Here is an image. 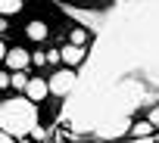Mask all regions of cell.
<instances>
[{
    "instance_id": "obj_1",
    "label": "cell",
    "mask_w": 159,
    "mask_h": 143,
    "mask_svg": "<svg viewBox=\"0 0 159 143\" xmlns=\"http://www.w3.org/2000/svg\"><path fill=\"white\" fill-rule=\"evenodd\" d=\"M94 31V50L62 97V121L75 134L119 140L137 109L159 106V0H116L97 13Z\"/></svg>"
},
{
    "instance_id": "obj_2",
    "label": "cell",
    "mask_w": 159,
    "mask_h": 143,
    "mask_svg": "<svg viewBox=\"0 0 159 143\" xmlns=\"http://www.w3.org/2000/svg\"><path fill=\"white\" fill-rule=\"evenodd\" d=\"M34 124H38V106L25 93L0 103V131H7L13 137H25L34 131Z\"/></svg>"
},
{
    "instance_id": "obj_3",
    "label": "cell",
    "mask_w": 159,
    "mask_h": 143,
    "mask_svg": "<svg viewBox=\"0 0 159 143\" xmlns=\"http://www.w3.org/2000/svg\"><path fill=\"white\" fill-rule=\"evenodd\" d=\"M75 81H78V72H75V68H59V72H53V75H50L47 87H50V93L66 97V93L75 87Z\"/></svg>"
},
{
    "instance_id": "obj_4",
    "label": "cell",
    "mask_w": 159,
    "mask_h": 143,
    "mask_svg": "<svg viewBox=\"0 0 159 143\" xmlns=\"http://www.w3.org/2000/svg\"><path fill=\"white\" fill-rule=\"evenodd\" d=\"M3 62H7L13 72H19V68H28V62H31V53H25L22 47H13V50H7Z\"/></svg>"
},
{
    "instance_id": "obj_5",
    "label": "cell",
    "mask_w": 159,
    "mask_h": 143,
    "mask_svg": "<svg viewBox=\"0 0 159 143\" xmlns=\"http://www.w3.org/2000/svg\"><path fill=\"white\" fill-rule=\"evenodd\" d=\"M22 93H25L28 100H34V103H38V100H44V97L50 93V87H47V81H44V78H28V84H25V90H22Z\"/></svg>"
},
{
    "instance_id": "obj_6",
    "label": "cell",
    "mask_w": 159,
    "mask_h": 143,
    "mask_svg": "<svg viewBox=\"0 0 159 143\" xmlns=\"http://www.w3.org/2000/svg\"><path fill=\"white\" fill-rule=\"evenodd\" d=\"M59 56H62V59L75 68V65H81V62H84L88 50H84V47H78V44H69V47H62V50H59Z\"/></svg>"
},
{
    "instance_id": "obj_7",
    "label": "cell",
    "mask_w": 159,
    "mask_h": 143,
    "mask_svg": "<svg viewBox=\"0 0 159 143\" xmlns=\"http://www.w3.org/2000/svg\"><path fill=\"white\" fill-rule=\"evenodd\" d=\"M22 10V0H0V16H16Z\"/></svg>"
},
{
    "instance_id": "obj_8",
    "label": "cell",
    "mask_w": 159,
    "mask_h": 143,
    "mask_svg": "<svg viewBox=\"0 0 159 143\" xmlns=\"http://www.w3.org/2000/svg\"><path fill=\"white\" fill-rule=\"evenodd\" d=\"M25 31H28L31 41H44V37H47V25H44V22H31Z\"/></svg>"
},
{
    "instance_id": "obj_9",
    "label": "cell",
    "mask_w": 159,
    "mask_h": 143,
    "mask_svg": "<svg viewBox=\"0 0 159 143\" xmlns=\"http://www.w3.org/2000/svg\"><path fill=\"white\" fill-rule=\"evenodd\" d=\"M153 131H156V128H153L150 121H137V124H131V134H134V137H150Z\"/></svg>"
},
{
    "instance_id": "obj_10",
    "label": "cell",
    "mask_w": 159,
    "mask_h": 143,
    "mask_svg": "<svg viewBox=\"0 0 159 143\" xmlns=\"http://www.w3.org/2000/svg\"><path fill=\"white\" fill-rule=\"evenodd\" d=\"M10 84H13L16 90H25V84H28V78H25V68L13 72V75H10Z\"/></svg>"
},
{
    "instance_id": "obj_11",
    "label": "cell",
    "mask_w": 159,
    "mask_h": 143,
    "mask_svg": "<svg viewBox=\"0 0 159 143\" xmlns=\"http://www.w3.org/2000/svg\"><path fill=\"white\" fill-rule=\"evenodd\" d=\"M84 41H88V31H84V28H75V31L69 34V44H78V47H84Z\"/></svg>"
},
{
    "instance_id": "obj_12",
    "label": "cell",
    "mask_w": 159,
    "mask_h": 143,
    "mask_svg": "<svg viewBox=\"0 0 159 143\" xmlns=\"http://www.w3.org/2000/svg\"><path fill=\"white\" fill-rule=\"evenodd\" d=\"M153 128H159V106H150V118H147Z\"/></svg>"
},
{
    "instance_id": "obj_13",
    "label": "cell",
    "mask_w": 159,
    "mask_h": 143,
    "mask_svg": "<svg viewBox=\"0 0 159 143\" xmlns=\"http://www.w3.org/2000/svg\"><path fill=\"white\" fill-rule=\"evenodd\" d=\"M31 62L34 65H47V53H31Z\"/></svg>"
},
{
    "instance_id": "obj_14",
    "label": "cell",
    "mask_w": 159,
    "mask_h": 143,
    "mask_svg": "<svg viewBox=\"0 0 159 143\" xmlns=\"http://www.w3.org/2000/svg\"><path fill=\"white\" fill-rule=\"evenodd\" d=\"M59 59H62V56H59V50H50V53H47V62H50V65H53V62H59Z\"/></svg>"
},
{
    "instance_id": "obj_15",
    "label": "cell",
    "mask_w": 159,
    "mask_h": 143,
    "mask_svg": "<svg viewBox=\"0 0 159 143\" xmlns=\"http://www.w3.org/2000/svg\"><path fill=\"white\" fill-rule=\"evenodd\" d=\"M0 143H16V137H13V134H7V131H0Z\"/></svg>"
},
{
    "instance_id": "obj_16",
    "label": "cell",
    "mask_w": 159,
    "mask_h": 143,
    "mask_svg": "<svg viewBox=\"0 0 159 143\" xmlns=\"http://www.w3.org/2000/svg\"><path fill=\"white\" fill-rule=\"evenodd\" d=\"M31 137H34V140H44L47 134H44V128H38V124H34V131H31Z\"/></svg>"
},
{
    "instance_id": "obj_17",
    "label": "cell",
    "mask_w": 159,
    "mask_h": 143,
    "mask_svg": "<svg viewBox=\"0 0 159 143\" xmlns=\"http://www.w3.org/2000/svg\"><path fill=\"white\" fill-rule=\"evenodd\" d=\"M0 87H10V75L7 72H0Z\"/></svg>"
},
{
    "instance_id": "obj_18",
    "label": "cell",
    "mask_w": 159,
    "mask_h": 143,
    "mask_svg": "<svg viewBox=\"0 0 159 143\" xmlns=\"http://www.w3.org/2000/svg\"><path fill=\"white\" fill-rule=\"evenodd\" d=\"M134 143H156L153 137H134Z\"/></svg>"
},
{
    "instance_id": "obj_19",
    "label": "cell",
    "mask_w": 159,
    "mask_h": 143,
    "mask_svg": "<svg viewBox=\"0 0 159 143\" xmlns=\"http://www.w3.org/2000/svg\"><path fill=\"white\" fill-rule=\"evenodd\" d=\"M3 56H7V47H3V41H0V62H3Z\"/></svg>"
},
{
    "instance_id": "obj_20",
    "label": "cell",
    "mask_w": 159,
    "mask_h": 143,
    "mask_svg": "<svg viewBox=\"0 0 159 143\" xmlns=\"http://www.w3.org/2000/svg\"><path fill=\"white\" fill-rule=\"evenodd\" d=\"M0 31H7V19L3 16H0Z\"/></svg>"
},
{
    "instance_id": "obj_21",
    "label": "cell",
    "mask_w": 159,
    "mask_h": 143,
    "mask_svg": "<svg viewBox=\"0 0 159 143\" xmlns=\"http://www.w3.org/2000/svg\"><path fill=\"white\" fill-rule=\"evenodd\" d=\"M156 143H159V137H156Z\"/></svg>"
}]
</instances>
